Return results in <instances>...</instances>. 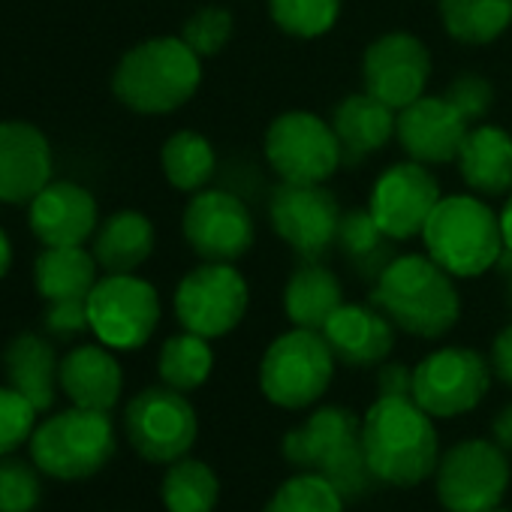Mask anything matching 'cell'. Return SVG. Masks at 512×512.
<instances>
[{"label":"cell","mask_w":512,"mask_h":512,"mask_svg":"<svg viewBox=\"0 0 512 512\" xmlns=\"http://www.w3.org/2000/svg\"><path fill=\"white\" fill-rule=\"evenodd\" d=\"M413 398L380 395L362 419V446L377 482L410 488L440 464L437 428Z\"/></svg>","instance_id":"cell-1"},{"label":"cell","mask_w":512,"mask_h":512,"mask_svg":"<svg viewBox=\"0 0 512 512\" xmlns=\"http://www.w3.org/2000/svg\"><path fill=\"white\" fill-rule=\"evenodd\" d=\"M281 452L293 467L329 479L344 500L365 497L377 482L362 446V419L347 407L314 410L302 428L287 431Z\"/></svg>","instance_id":"cell-2"},{"label":"cell","mask_w":512,"mask_h":512,"mask_svg":"<svg viewBox=\"0 0 512 512\" xmlns=\"http://www.w3.org/2000/svg\"><path fill=\"white\" fill-rule=\"evenodd\" d=\"M374 305L416 338H443L461 317V299L452 275L431 256H395L377 275Z\"/></svg>","instance_id":"cell-3"},{"label":"cell","mask_w":512,"mask_h":512,"mask_svg":"<svg viewBox=\"0 0 512 512\" xmlns=\"http://www.w3.org/2000/svg\"><path fill=\"white\" fill-rule=\"evenodd\" d=\"M202 82V58L181 37H154L133 46L115 67V97L139 115L181 109Z\"/></svg>","instance_id":"cell-4"},{"label":"cell","mask_w":512,"mask_h":512,"mask_svg":"<svg viewBox=\"0 0 512 512\" xmlns=\"http://www.w3.org/2000/svg\"><path fill=\"white\" fill-rule=\"evenodd\" d=\"M422 241L452 278H479L503 253L500 217L476 196H443L422 229Z\"/></svg>","instance_id":"cell-5"},{"label":"cell","mask_w":512,"mask_h":512,"mask_svg":"<svg viewBox=\"0 0 512 512\" xmlns=\"http://www.w3.org/2000/svg\"><path fill=\"white\" fill-rule=\"evenodd\" d=\"M31 461L43 476L79 482L97 476L115 455V425L103 410L70 407L43 419L31 440Z\"/></svg>","instance_id":"cell-6"},{"label":"cell","mask_w":512,"mask_h":512,"mask_svg":"<svg viewBox=\"0 0 512 512\" xmlns=\"http://www.w3.org/2000/svg\"><path fill=\"white\" fill-rule=\"evenodd\" d=\"M335 362L338 359L323 332L293 329L263 353L260 389L284 410H305L326 395L335 377Z\"/></svg>","instance_id":"cell-7"},{"label":"cell","mask_w":512,"mask_h":512,"mask_svg":"<svg viewBox=\"0 0 512 512\" xmlns=\"http://www.w3.org/2000/svg\"><path fill=\"white\" fill-rule=\"evenodd\" d=\"M124 431L139 458L151 464H172L193 449L199 419L184 392L163 383L130 398L124 410Z\"/></svg>","instance_id":"cell-8"},{"label":"cell","mask_w":512,"mask_h":512,"mask_svg":"<svg viewBox=\"0 0 512 512\" xmlns=\"http://www.w3.org/2000/svg\"><path fill=\"white\" fill-rule=\"evenodd\" d=\"M266 160L290 184H326L344 163L341 142L323 118L284 112L266 130Z\"/></svg>","instance_id":"cell-9"},{"label":"cell","mask_w":512,"mask_h":512,"mask_svg":"<svg viewBox=\"0 0 512 512\" xmlns=\"http://www.w3.org/2000/svg\"><path fill=\"white\" fill-rule=\"evenodd\" d=\"M88 320L109 350H139L160 323V296L136 275H106L88 296Z\"/></svg>","instance_id":"cell-10"},{"label":"cell","mask_w":512,"mask_h":512,"mask_svg":"<svg viewBox=\"0 0 512 512\" xmlns=\"http://www.w3.org/2000/svg\"><path fill=\"white\" fill-rule=\"evenodd\" d=\"M437 497L449 512H488L509 488V458L491 440H461L440 455Z\"/></svg>","instance_id":"cell-11"},{"label":"cell","mask_w":512,"mask_h":512,"mask_svg":"<svg viewBox=\"0 0 512 512\" xmlns=\"http://www.w3.org/2000/svg\"><path fill=\"white\" fill-rule=\"evenodd\" d=\"M250 290L232 263H205L181 278L175 290V317L184 332L202 338L229 335L247 314Z\"/></svg>","instance_id":"cell-12"},{"label":"cell","mask_w":512,"mask_h":512,"mask_svg":"<svg viewBox=\"0 0 512 512\" xmlns=\"http://www.w3.org/2000/svg\"><path fill=\"white\" fill-rule=\"evenodd\" d=\"M488 362L470 347H443L413 368V401L434 419L470 413L488 392Z\"/></svg>","instance_id":"cell-13"},{"label":"cell","mask_w":512,"mask_h":512,"mask_svg":"<svg viewBox=\"0 0 512 512\" xmlns=\"http://www.w3.org/2000/svg\"><path fill=\"white\" fill-rule=\"evenodd\" d=\"M341 217L335 193L323 184L281 181L269 205L272 229L308 263H320L332 244H338Z\"/></svg>","instance_id":"cell-14"},{"label":"cell","mask_w":512,"mask_h":512,"mask_svg":"<svg viewBox=\"0 0 512 512\" xmlns=\"http://www.w3.org/2000/svg\"><path fill=\"white\" fill-rule=\"evenodd\" d=\"M181 229L190 250L205 263H235L256 238L247 205L226 190H199L184 208Z\"/></svg>","instance_id":"cell-15"},{"label":"cell","mask_w":512,"mask_h":512,"mask_svg":"<svg viewBox=\"0 0 512 512\" xmlns=\"http://www.w3.org/2000/svg\"><path fill=\"white\" fill-rule=\"evenodd\" d=\"M440 199V184L425 169V163L407 160L389 166L374 181L368 211L392 241H407L413 235H422Z\"/></svg>","instance_id":"cell-16"},{"label":"cell","mask_w":512,"mask_h":512,"mask_svg":"<svg viewBox=\"0 0 512 512\" xmlns=\"http://www.w3.org/2000/svg\"><path fill=\"white\" fill-rule=\"evenodd\" d=\"M428 76H431V55L425 43L401 31L374 40L362 61L365 91L395 112L425 97Z\"/></svg>","instance_id":"cell-17"},{"label":"cell","mask_w":512,"mask_h":512,"mask_svg":"<svg viewBox=\"0 0 512 512\" xmlns=\"http://www.w3.org/2000/svg\"><path fill=\"white\" fill-rule=\"evenodd\" d=\"M52 181V145L31 121L0 124V202L31 205Z\"/></svg>","instance_id":"cell-18"},{"label":"cell","mask_w":512,"mask_h":512,"mask_svg":"<svg viewBox=\"0 0 512 512\" xmlns=\"http://www.w3.org/2000/svg\"><path fill=\"white\" fill-rule=\"evenodd\" d=\"M467 130L470 124L446 97H419L416 103L404 106L395 121V136L416 163L458 160Z\"/></svg>","instance_id":"cell-19"},{"label":"cell","mask_w":512,"mask_h":512,"mask_svg":"<svg viewBox=\"0 0 512 512\" xmlns=\"http://www.w3.org/2000/svg\"><path fill=\"white\" fill-rule=\"evenodd\" d=\"M97 199L76 181H49L28 205L31 232L46 247H76L97 232Z\"/></svg>","instance_id":"cell-20"},{"label":"cell","mask_w":512,"mask_h":512,"mask_svg":"<svg viewBox=\"0 0 512 512\" xmlns=\"http://www.w3.org/2000/svg\"><path fill=\"white\" fill-rule=\"evenodd\" d=\"M338 362L350 368H368L389 359L395 347L392 320L377 308L365 305H341L323 329Z\"/></svg>","instance_id":"cell-21"},{"label":"cell","mask_w":512,"mask_h":512,"mask_svg":"<svg viewBox=\"0 0 512 512\" xmlns=\"http://www.w3.org/2000/svg\"><path fill=\"white\" fill-rule=\"evenodd\" d=\"M61 392L88 410L112 413L124 392V371L115 353L106 344H82L73 347L61 359Z\"/></svg>","instance_id":"cell-22"},{"label":"cell","mask_w":512,"mask_h":512,"mask_svg":"<svg viewBox=\"0 0 512 512\" xmlns=\"http://www.w3.org/2000/svg\"><path fill=\"white\" fill-rule=\"evenodd\" d=\"M4 374L7 386L22 392L40 413L52 410L61 389V359L52 341L22 332L4 347Z\"/></svg>","instance_id":"cell-23"},{"label":"cell","mask_w":512,"mask_h":512,"mask_svg":"<svg viewBox=\"0 0 512 512\" xmlns=\"http://www.w3.org/2000/svg\"><path fill=\"white\" fill-rule=\"evenodd\" d=\"M395 121H398L395 109H389L368 91L341 100V106L332 115V130L341 142L344 160L359 163L377 154L395 136Z\"/></svg>","instance_id":"cell-24"},{"label":"cell","mask_w":512,"mask_h":512,"mask_svg":"<svg viewBox=\"0 0 512 512\" xmlns=\"http://www.w3.org/2000/svg\"><path fill=\"white\" fill-rule=\"evenodd\" d=\"M458 166L476 193L500 196L512 190V136L500 127L479 124L467 130L458 151Z\"/></svg>","instance_id":"cell-25"},{"label":"cell","mask_w":512,"mask_h":512,"mask_svg":"<svg viewBox=\"0 0 512 512\" xmlns=\"http://www.w3.org/2000/svg\"><path fill=\"white\" fill-rule=\"evenodd\" d=\"M154 253V223L142 211H115L94 235V260L106 275H133Z\"/></svg>","instance_id":"cell-26"},{"label":"cell","mask_w":512,"mask_h":512,"mask_svg":"<svg viewBox=\"0 0 512 512\" xmlns=\"http://www.w3.org/2000/svg\"><path fill=\"white\" fill-rule=\"evenodd\" d=\"M344 305L341 281L320 263H308L290 275L284 287V311L296 329L323 332L332 314Z\"/></svg>","instance_id":"cell-27"},{"label":"cell","mask_w":512,"mask_h":512,"mask_svg":"<svg viewBox=\"0 0 512 512\" xmlns=\"http://www.w3.org/2000/svg\"><path fill=\"white\" fill-rule=\"evenodd\" d=\"M97 281V260L82 244L46 247L34 263V287L46 302L88 299Z\"/></svg>","instance_id":"cell-28"},{"label":"cell","mask_w":512,"mask_h":512,"mask_svg":"<svg viewBox=\"0 0 512 512\" xmlns=\"http://www.w3.org/2000/svg\"><path fill=\"white\" fill-rule=\"evenodd\" d=\"M440 22L452 40L485 46L512 25V0H440Z\"/></svg>","instance_id":"cell-29"},{"label":"cell","mask_w":512,"mask_h":512,"mask_svg":"<svg viewBox=\"0 0 512 512\" xmlns=\"http://www.w3.org/2000/svg\"><path fill=\"white\" fill-rule=\"evenodd\" d=\"M220 497L217 473L196 458H178L169 464L160 482V500L166 512H214Z\"/></svg>","instance_id":"cell-30"},{"label":"cell","mask_w":512,"mask_h":512,"mask_svg":"<svg viewBox=\"0 0 512 512\" xmlns=\"http://www.w3.org/2000/svg\"><path fill=\"white\" fill-rule=\"evenodd\" d=\"M160 163H163L166 181L175 190L199 193L211 181L217 157H214V148L205 136H199L193 130H178L166 139Z\"/></svg>","instance_id":"cell-31"},{"label":"cell","mask_w":512,"mask_h":512,"mask_svg":"<svg viewBox=\"0 0 512 512\" xmlns=\"http://www.w3.org/2000/svg\"><path fill=\"white\" fill-rule=\"evenodd\" d=\"M214 368V353L208 347V338L193 335V332H181L166 338V344L160 347V359H157V371L160 380L178 392H193L199 389Z\"/></svg>","instance_id":"cell-32"},{"label":"cell","mask_w":512,"mask_h":512,"mask_svg":"<svg viewBox=\"0 0 512 512\" xmlns=\"http://www.w3.org/2000/svg\"><path fill=\"white\" fill-rule=\"evenodd\" d=\"M389 241L392 238L380 229V223L374 220V214L368 208H353L341 217L338 244L362 275L377 278L395 260L389 253Z\"/></svg>","instance_id":"cell-33"},{"label":"cell","mask_w":512,"mask_h":512,"mask_svg":"<svg viewBox=\"0 0 512 512\" xmlns=\"http://www.w3.org/2000/svg\"><path fill=\"white\" fill-rule=\"evenodd\" d=\"M344 503L347 500L329 479L317 473H299L269 497L263 512H344Z\"/></svg>","instance_id":"cell-34"},{"label":"cell","mask_w":512,"mask_h":512,"mask_svg":"<svg viewBox=\"0 0 512 512\" xmlns=\"http://www.w3.org/2000/svg\"><path fill=\"white\" fill-rule=\"evenodd\" d=\"M275 25L299 40H317L329 34L341 16V0H269Z\"/></svg>","instance_id":"cell-35"},{"label":"cell","mask_w":512,"mask_h":512,"mask_svg":"<svg viewBox=\"0 0 512 512\" xmlns=\"http://www.w3.org/2000/svg\"><path fill=\"white\" fill-rule=\"evenodd\" d=\"M43 500V479L34 461L0 458V512H34Z\"/></svg>","instance_id":"cell-36"},{"label":"cell","mask_w":512,"mask_h":512,"mask_svg":"<svg viewBox=\"0 0 512 512\" xmlns=\"http://www.w3.org/2000/svg\"><path fill=\"white\" fill-rule=\"evenodd\" d=\"M40 410L13 386H0V458L31 440Z\"/></svg>","instance_id":"cell-37"},{"label":"cell","mask_w":512,"mask_h":512,"mask_svg":"<svg viewBox=\"0 0 512 512\" xmlns=\"http://www.w3.org/2000/svg\"><path fill=\"white\" fill-rule=\"evenodd\" d=\"M232 37V16L223 7H202L196 10L184 28H181V40L199 55V58H214L226 49Z\"/></svg>","instance_id":"cell-38"},{"label":"cell","mask_w":512,"mask_h":512,"mask_svg":"<svg viewBox=\"0 0 512 512\" xmlns=\"http://www.w3.org/2000/svg\"><path fill=\"white\" fill-rule=\"evenodd\" d=\"M443 97L455 106V112L467 124H473V121H482L491 112V106H494V85L485 76L461 73V76H455L449 82V88H446Z\"/></svg>","instance_id":"cell-39"},{"label":"cell","mask_w":512,"mask_h":512,"mask_svg":"<svg viewBox=\"0 0 512 512\" xmlns=\"http://www.w3.org/2000/svg\"><path fill=\"white\" fill-rule=\"evenodd\" d=\"M46 332L52 338H79L91 332L88 320V299H64V302H49L46 311Z\"/></svg>","instance_id":"cell-40"},{"label":"cell","mask_w":512,"mask_h":512,"mask_svg":"<svg viewBox=\"0 0 512 512\" xmlns=\"http://www.w3.org/2000/svg\"><path fill=\"white\" fill-rule=\"evenodd\" d=\"M377 389L386 398H413V371L401 362H389L377 374Z\"/></svg>","instance_id":"cell-41"},{"label":"cell","mask_w":512,"mask_h":512,"mask_svg":"<svg viewBox=\"0 0 512 512\" xmlns=\"http://www.w3.org/2000/svg\"><path fill=\"white\" fill-rule=\"evenodd\" d=\"M491 368L512 389V323L491 344Z\"/></svg>","instance_id":"cell-42"},{"label":"cell","mask_w":512,"mask_h":512,"mask_svg":"<svg viewBox=\"0 0 512 512\" xmlns=\"http://www.w3.org/2000/svg\"><path fill=\"white\" fill-rule=\"evenodd\" d=\"M491 431H494V443L506 452H512V404L500 407V413L494 416L491 422Z\"/></svg>","instance_id":"cell-43"},{"label":"cell","mask_w":512,"mask_h":512,"mask_svg":"<svg viewBox=\"0 0 512 512\" xmlns=\"http://www.w3.org/2000/svg\"><path fill=\"white\" fill-rule=\"evenodd\" d=\"M13 266V244H10V235L4 232V226H0V278H7Z\"/></svg>","instance_id":"cell-44"},{"label":"cell","mask_w":512,"mask_h":512,"mask_svg":"<svg viewBox=\"0 0 512 512\" xmlns=\"http://www.w3.org/2000/svg\"><path fill=\"white\" fill-rule=\"evenodd\" d=\"M500 232H503V247L512 253V193H509V199H506V205L500 211Z\"/></svg>","instance_id":"cell-45"},{"label":"cell","mask_w":512,"mask_h":512,"mask_svg":"<svg viewBox=\"0 0 512 512\" xmlns=\"http://www.w3.org/2000/svg\"><path fill=\"white\" fill-rule=\"evenodd\" d=\"M506 293H509V305H512V272H509V290Z\"/></svg>","instance_id":"cell-46"},{"label":"cell","mask_w":512,"mask_h":512,"mask_svg":"<svg viewBox=\"0 0 512 512\" xmlns=\"http://www.w3.org/2000/svg\"><path fill=\"white\" fill-rule=\"evenodd\" d=\"M488 512H506V509H497V506H494V509H488Z\"/></svg>","instance_id":"cell-47"}]
</instances>
